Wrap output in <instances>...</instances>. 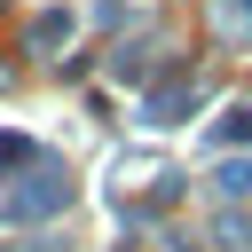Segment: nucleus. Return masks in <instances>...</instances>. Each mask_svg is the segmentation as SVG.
Masks as SVG:
<instances>
[{
    "instance_id": "nucleus-1",
    "label": "nucleus",
    "mask_w": 252,
    "mask_h": 252,
    "mask_svg": "<svg viewBox=\"0 0 252 252\" xmlns=\"http://www.w3.org/2000/svg\"><path fill=\"white\" fill-rule=\"evenodd\" d=\"M220 142H252V102H236V110L220 118Z\"/></svg>"
},
{
    "instance_id": "nucleus-2",
    "label": "nucleus",
    "mask_w": 252,
    "mask_h": 252,
    "mask_svg": "<svg viewBox=\"0 0 252 252\" xmlns=\"http://www.w3.org/2000/svg\"><path fill=\"white\" fill-rule=\"evenodd\" d=\"M24 158H39V142H24V134H0V173H8V165H24Z\"/></svg>"
},
{
    "instance_id": "nucleus-3",
    "label": "nucleus",
    "mask_w": 252,
    "mask_h": 252,
    "mask_svg": "<svg viewBox=\"0 0 252 252\" xmlns=\"http://www.w3.org/2000/svg\"><path fill=\"white\" fill-rule=\"evenodd\" d=\"M220 24H228L236 39H252V0H220Z\"/></svg>"
},
{
    "instance_id": "nucleus-4",
    "label": "nucleus",
    "mask_w": 252,
    "mask_h": 252,
    "mask_svg": "<svg viewBox=\"0 0 252 252\" xmlns=\"http://www.w3.org/2000/svg\"><path fill=\"white\" fill-rule=\"evenodd\" d=\"M63 39H71V16H47V24L32 32V47H63Z\"/></svg>"
}]
</instances>
